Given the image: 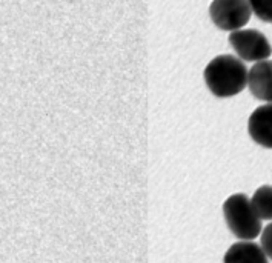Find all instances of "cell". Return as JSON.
<instances>
[{"label":"cell","instance_id":"cell-1","mask_svg":"<svg viewBox=\"0 0 272 263\" xmlns=\"http://www.w3.org/2000/svg\"><path fill=\"white\" fill-rule=\"evenodd\" d=\"M203 77L208 89L218 99L234 97L248 85L246 65L231 54L214 57L206 65Z\"/></svg>","mask_w":272,"mask_h":263},{"label":"cell","instance_id":"cell-2","mask_svg":"<svg viewBox=\"0 0 272 263\" xmlns=\"http://www.w3.org/2000/svg\"><path fill=\"white\" fill-rule=\"evenodd\" d=\"M223 217L229 231L241 239L252 240L261 232V219L252 208L246 194H232L223 203Z\"/></svg>","mask_w":272,"mask_h":263},{"label":"cell","instance_id":"cell-3","mask_svg":"<svg viewBox=\"0 0 272 263\" xmlns=\"http://www.w3.org/2000/svg\"><path fill=\"white\" fill-rule=\"evenodd\" d=\"M252 15L249 0H212L209 17L222 31H235L244 26Z\"/></svg>","mask_w":272,"mask_h":263},{"label":"cell","instance_id":"cell-4","mask_svg":"<svg viewBox=\"0 0 272 263\" xmlns=\"http://www.w3.org/2000/svg\"><path fill=\"white\" fill-rule=\"evenodd\" d=\"M229 43L244 62H261L272 54L266 36L257 29H235L229 34Z\"/></svg>","mask_w":272,"mask_h":263},{"label":"cell","instance_id":"cell-5","mask_svg":"<svg viewBox=\"0 0 272 263\" xmlns=\"http://www.w3.org/2000/svg\"><path fill=\"white\" fill-rule=\"evenodd\" d=\"M248 132L257 145L272 149V103L254 109L249 116Z\"/></svg>","mask_w":272,"mask_h":263},{"label":"cell","instance_id":"cell-6","mask_svg":"<svg viewBox=\"0 0 272 263\" xmlns=\"http://www.w3.org/2000/svg\"><path fill=\"white\" fill-rule=\"evenodd\" d=\"M248 88L255 99L272 103V60H261L248 71Z\"/></svg>","mask_w":272,"mask_h":263},{"label":"cell","instance_id":"cell-7","mask_svg":"<svg viewBox=\"0 0 272 263\" xmlns=\"http://www.w3.org/2000/svg\"><path fill=\"white\" fill-rule=\"evenodd\" d=\"M223 263H268L261 246L254 242H237L226 251Z\"/></svg>","mask_w":272,"mask_h":263},{"label":"cell","instance_id":"cell-8","mask_svg":"<svg viewBox=\"0 0 272 263\" xmlns=\"http://www.w3.org/2000/svg\"><path fill=\"white\" fill-rule=\"evenodd\" d=\"M252 208L257 213V216L261 220H272V186L263 185L260 186L252 199H251Z\"/></svg>","mask_w":272,"mask_h":263},{"label":"cell","instance_id":"cell-9","mask_svg":"<svg viewBox=\"0 0 272 263\" xmlns=\"http://www.w3.org/2000/svg\"><path fill=\"white\" fill-rule=\"evenodd\" d=\"M252 12L266 23H272V0H249Z\"/></svg>","mask_w":272,"mask_h":263},{"label":"cell","instance_id":"cell-10","mask_svg":"<svg viewBox=\"0 0 272 263\" xmlns=\"http://www.w3.org/2000/svg\"><path fill=\"white\" fill-rule=\"evenodd\" d=\"M261 249L266 254L268 259L272 260V223L268 226H265V229L261 231Z\"/></svg>","mask_w":272,"mask_h":263}]
</instances>
